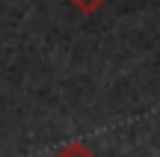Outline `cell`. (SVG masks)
Wrapping results in <instances>:
<instances>
[{
    "label": "cell",
    "instance_id": "1",
    "mask_svg": "<svg viewBox=\"0 0 160 157\" xmlns=\"http://www.w3.org/2000/svg\"><path fill=\"white\" fill-rule=\"evenodd\" d=\"M57 157H95V154H92L83 142H68V145H62L57 151Z\"/></svg>",
    "mask_w": 160,
    "mask_h": 157
},
{
    "label": "cell",
    "instance_id": "2",
    "mask_svg": "<svg viewBox=\"0 0 160 157\" xmlns=\"http://www.w3.org/2000/svg\"><path fill=\"white\" fill-rule=\"evenodd\" d=\"M71 3H74L77 9L83 12V15H95V12L101 9V6L107 3V0H71Z\"/></svg>",
    "mask_w": 160,
    "mask_h": 157
}]
</instances>
